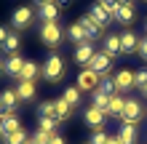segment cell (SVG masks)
Returning <instances> with one entry per match:
<instances>
[{"label": "cell", "mask_w": 147, "mask_h": 144, "mask_svg": "<svg viewBox=\"0 0 147 144\" xmlns=\"http://www.w3.org/2000/svg\"><path fill=\"white\" fill-rule=\"evenodd\" d=\"M67 75V67H64V59L59 54H51L46 59V64H43V78H46V83H59Z\"/></svg>", "instance_id": "1"}, {"label": "cell", "mask_w": 147, "mask_h": 144, "mask_svg": "<svg viewBox=\"0 0 147 144\" xmlns=\"http://www.w3.org/2000/svg\"><path fill=\"white\" fill-rule=\"evenodd\" d=\"M64 40V32L59 27V21H48V24H40V43L48 46V48H56L59 43Z\"/></svg>", "instance_id": "2"}, {"label": "cell", "mask_w": 147, "mask_h": 144, "mask_svg": "<svg viewBox=\"0 0 147 144\" xmlns=\"http://www.w3.org/2000/svg\"><path fill=\"white\" fill-rule=\"evenodd\" d=\"M32 21H35V11H32L30 5H19V8L11 13V24H13L16 32H19V29H27Z\"/></svg>", "instance_id": "3"}, {"label": "cell", "mask_w": 147, "mask_h": 144, "mask_svg": "<svg viewBox=\"0 0 147 144\" xmlns=\"http://www.w3.org/2000/svg\"><path fill=\"white\" fill-rule=\"evenodd\" d=\"M75 80H78V88H80V91H91V94H94V91L99 88V83H102V75H96L94 70H88V67H86V70L78 72Z\"/></svg>", "instance_id": "4"}, {"label": "cell", "mask_w": 147, "mask_h": 144, "mask_svg": "<svg viewBox=\"0 0 147 144\" xmlns=\"http://www.w3.org/2000/svg\"><path fill=\"white\" fill-rule=\"evenodd\" d=\"M144 117V107L139 99H126V109H123V117L120 123H139Z\"/></svg>", "instance_id": "5"}, {"label": "cell", "mask_w": 147, "mask_h": 144, "mask_svg": "<svg viewBox=\"0 0 147 144\" xmlns=\"http://www.w3.org/2000/svg\"><path fill=\"white\" fill-rule=\"evenodd\" d=\"M112 62H115V59H112L110 54L96 51V54H94V59H91V64H88V70H94L96 75H102V78H105V75H110V70H112Z\"/></svg>", "instance_id": "6"}, {"label": "cell", "mask_w": 147, "mask_h": 144, "mask_svg": "<svg viewBox=\"0 0 147 144\" xmlns=\"http://www.w3.org/2000/svg\"><path fill=\"white\" fill-rule=\"evenodd\" d=\"M83 120H86L88 128L102 131V125H105V120H107V112H102V109H96V107H88V109L83 112Z\"/></svg>", "instance_id": "7"}, {"label": "cell", "mask_w": 147, "mask_h": 144, "mask_svg": "<svg viewBox=\"0 0 147 144\" xmlns=\"http://www.w3.org/2000/svg\"><path fill=\"white\" fill-rule=\"evenodd\" d=\"M19 107V96H16V88H5L0 94V112L3 115H13V109Z\"/></svg>", "instance_id": "8"}, {"label": "cell", "mask_w": 147, "mask_h": 144, "mask_svg": "<svg viewBox=\"0 0 147 144\" xmlns=\"http://www.w3.org/2000/svg\"><path fill=\"white\" fill-rule=\"evenodd\" d=\"M115 86H118V94H126V91L136 88V75L131 70H120L115 72Z\"/></svg>", "instance_id": "9"}, {"label": "cell", "mask_w": 147, "mask_h": 144, "mask_svg": "<svg viewBox=\"0 0 147 144\" xmlns=\"http://www.w3.org/2000/svg\"><path fill=\"white\" fill-rule=\"evenodd\" d=\"M24 62H27V59H22L19 54L5 56V64H3L5 75H8V78H16V80H19V75H22V70H24Z\"/></svg>", "instance_id": "10"}, {"label": "cell", "mask_w": 147, "mask_h": 144, "mask_svg": "<svg viewBox=\"0 0 147 144\" xmlns=\"http://www.w3.org/2000/svg\"><path fill=\"white\" fill-rule=\"evenodd\" d=\"M78 21H80V27H83V32H86V40H88V43H91V40H96V38L102 35V32H105V29H102V27H99L96 21L91 19V13L80 16V19H78Z\"/></svg>", "instance_id": "11"}, {"label": "cell", "mask_w": 147, "mask_h": 144, "mask_svg": "<svg viewBox=\"0 0 147 144\" xmlns=\"http://www.w3.org/2000/svg\"><path fill=\"white\" fill-rule=\"evenodd\" d=\"M19 128H22V123H19V117H16V115H0V139L16 133Z\"/></svg>", "instance_id": "12"}, {"label": "cell", "mask_w": 147, "mask_h": 144, "mask_svg": "<svg viewBox=\"0 0 147 144\" xmlns=\"http://www.w3.org/2000/svg\"><path fill=\"white\" fill-rule=\"evenodd\" d=\"M94 54H96V51H94V46H91V43H80V46H75L72 59H75L80 67H83V64L88 67V64H91V59H94Z\"/></svg>", "instance_id": "13"}, {"label": "cell", "mask_w": 147, "mask_h": 144, "mask_svg": "<svg viewBox=\"0 0 147 144\" xmlns=\"http://www.w3.org/2000/svg\"><path fill=\"white\" fill-rule=\"evenodd\" d=\"M16 96H19V101H35V96H38L35 83H30V80H19V86H16Z\"/></svg>", "instance_id": "14"}, {"label": "cell", "mask_w": 147, "mask_h": 144, "mask_svg": "<svg viewBox=\"0 0 147 144\" xmlns=\"http://www.w3.org/2000/svg\"><path fill=\"white\" fill-rule=\"evenodd\" d=\"M88 13H91V19H94V21H96V24H99V27H102V29H105V27H107V24L112 21V13H110V11H107V8H105V5H102V3H96V5H94V8H91V11H88Z\"/></svg>", "instance_id": "15"}, {"label": "cell", "mask_w": 147, "mask_h": 144, "mask_svg": "<svg viewBox=\"0 0 147 144\" xmlns=\"http://www.w3.org/2000/svg\"><path fill=\"white\" fill-rule=\"evenodd\" d=\"M123 109H126V96H120V94H115V96H110V107H107V117H123Z\"/></svg>", "instance_id": "16"}, {"label": "cell", "mask_w": 147, "mask_h": 144, "mask_svg": "<svg viewBox=\"0 0 147 144\" xmlns=\"http://www.w3.org/2000/svg\"><path fill=\"white\" fill-rule=\"evenodd\" d=\"M139 40L131 29H126L123 35H120V46H123V54H136V48H139Z\"/></svg>", "instance_id": "17"}, {"label": "cell", "mask_w": 147, "mask_h": 144, "mask_svg": "<svg viewBox=\"0 0 147 144\" xmlns=\"http://www.w3.org/2000/svg\"><path fill=\"white\" fill-rule=\"evenodd\" d=\"M118 139L123 144H136V123H120Z\"/></svg>", "instance_id": "18"}, {"label": "cell", "mask_w": 147, "mask_h": 144, "mask_svg": "<svg viewBox=\"0 0 147 144\" xmlns=\"http://www.w3.org/2000/svg\"><path fill=\"white\" fill-rule=\"evenodd\" d=\"M134 19H136V8H134V3L120 5L118 11H115V21H120V24H131Z\"/></svg>", "instance_id": "19"}, {"label": "cell", "mask_w": 147, "mask_h": 144, "mask_svg": "<svg viewBox=\"0 0 147 144\" xmlns=\"http://www.w3.org/2000/svg\"><path fill=\"white\" fill-rule=\"evenodd\" d=\"M105 54H110L112 59L123 54V46H120V35H107V38H105Z\"/></svg>", "instance_id": "20"}, {"label": "cell", "mask_w": 147, "mask_h": 144, "mask_svg": "<svg viewBox=\"0 0 147 144\" xmlns=\"http://www.w3.org/2000/svg\"><path fill=\"white\" fill-rule=\"evenodd\" d=\"M38 13H40L43 24L56 21V19H59V5H56V3H46V5H40V8H38Z\"/></svg>", "instance_id": "21"}, {"label": "cell", "mask_w": 147, "mask_h": 144, "mask_svg": "<svg viewBox=\"0 0 147 144\" xmlns=\"http://www.w3.org/2000/svg\"><path fill=\"white\" fill-rule=\"evenodd\" d=\"M67 38H70L75 46H80V43H88V40H86V32H83V27H80V21H72L70 27H67Z\"/></svg>", "instance_id": "22"}, {"label": "cell", "mask_w": 147, "mask_h": 144, "mask_svg": "<svg viewBox=\"0 0 147 144\" xmlns=\"http://www.w3.org/2000/svg\"><path fill=\"white\" fill-rule=\"evenodd\" d=\"M38 75H43V70L35 64V62H24V70L19 75V80H30V83H35L38 80Z\"/></svg>", "instance_id": "23"}, {"label": "cell", "mask_w": 147, "mask_h": 144, "mask_svg": "<svg viewBox=\"0 0 147 144\" xmlns=\"http://www.w3.org/2000/svg\"><path fill=\"white\" fill-rule=\"evenodd\" d=\"M19 46H22V38H19V32H11V35L5 38V43L0 46V48H3L5 54L11 56V54H19Z\"/></svg>", "instance_id": "24"}, {"label": "cell", "mask_w": 147, "mask_h": 144, "mask_svg": "<svg viewBox=\"0 0 147 144\" xmlns=\"http://www.w3.org/2000/svg\"><path fill=\"white\" fill-rule=\"evenodd\" d=\"M54 115H56V120H67L72 115V107L64 99H54Z\"/></svg>", "instance_id": "25"}, {"label": "cell", "mask_w": 147, "mask_h": 144, "mask_svg": "<svg viewBox=\"0 0 147 144\" xmlns=\"http://www.w3.org/2000/svg\"><path fill=\"white\" fill-rule=\"evenodd\" d=\"M62 99H64L67 104H70V107L75 109L78 104H80V88H78V86H70V88H64V94H62Z\"/></svg>", "instance_id": "26"}, {"label": "cell", "mask_w": 147, "mask_h": 144, "mask_svg": "<svg viewBox=\"0 0 147 144\" xmlns=\"http://www.w3.org/2000/svg\"><path fill=\"white\" fill-rule=\"evenodd\" d=\"M99 91L102 94H107V96H115L118 94V86H115V75H105L99 83Z\"/></svg>", "instance_id": "27"}, {"label": "cell", "mask_w": 147, "mask_h": 144, "mask_svg": "<svg viewBox=\"0 0 147 144\" xmlns=\"http://www.w3.org/2000/svg\"><path fill=\"white\" fill-rule=\"evenodd\" d=\"M56 123H59V120H54V117H38V131L54 136V133H56Z\"/></svg>", "instance_id": "28"}, {"label": "cell", "mask_w": 147, "mask_h": 144, "mask_svg": "<svg viewBox=\"0 0 147 144\" xmlns=\"http://www.w3.org/2000/svg\"><path fill=\"white\" fill-rule=\"evenodd\" d=\"M91 107H96V109H102V112H107V107H110V96H107V94H102V91L96 88V91H94V96H91Z\"/></svg>", "instance_id": "29"}, {"label": "cell", "mask_w": 147, "mask_h": 144, "mask_svg": "<svg viewBox=\"0 0 147 144\" xmlns=\"http://www.w3.org/2000/svg\"><path fill=\"white\" fill-rule=\"evenodd\" d=\"M3 144H30V136H27V131L19 128L16 133H11V136H5Z\"/></svg>", "instance_id": "30"}, {"label": "cell", "mask_w": 147, "mask_h": 144, "mask_svg": "<svg viewBox=\"0 0 147 144\" xmlns=\"http://www.w3.org/2000/svg\"><path fill=\"white\" fill-rule=\"evenodd\" d=\"M38 117H54V120H56V115H54V99L38 104Z\"/></svg>", "instance_id": "31"}, {"label": "cell", "mask_w": 147, "mask_h": 144, "mask_svg": "<svg viewBox=\"0 0 147 144\" xmlns=\"http://www.w3.org/2000/svg\"><path fill=\"white\" fill-rule=\"evenodd\" d=\"M88 144H110V136H107L105 131H94L91 139H88Z\"/></svg>", "instance_id": "32"}, {"label": "cell", "mask_w": 147, "mask_h": 144, "mask_svg": "<svg viewBox=\"0 0 147 144\" xmlns=\"http://www.w3.org/2000/svg\"><path fill=\"white\" fill-rule=\"evenodd\" d=\"M99 3H102V5H105V8H107V11L112 13V19H115V11H118V8H120V3H118V0H99Z\"/></svg>", "instance_id": "33"}, {"label": "cell", "mask_w": 147, "mask_h": 144, "mask_svg": "<svg viewBox=\"0 0 147 144\" xmlns=\"http://www.w3.org/2000/svg\"><path fill=\"white\" fill-rule=\"evenodd\" d=\"M134 75H136V88L142 91L147 86V70H139V72H134Z\"/></svg>", "instance_id": "34"}, {"label": "cell", "mask_w": 147, "mask_h": 144, "mask_svg": "<svg viewBox=\"0 0 147 144\" xmlns=\"http://www.w3.org/2000/svg\"><path fill=\"white\" fill-rule=\"evenodd\" d=\"M136 54H139L142 62H147V38H142V40H139V48H136Z\"/></svg>", "instance_id": "35"}, {"label": "cell", "mask_w": 147, "mask_h": 144, "mask_svg": "<svg viewBox=\"0 0 147 144\" xmlns=\"http://www.w3.org/2000/svg\"><path fill=\"white\" fill-rule=\"evenodd\" d=\"M8 35H11V29H8V27H3V24H0V46L5 43V38H8Z\"/></svg>", "instance_id": "36"}, {"label": "cell", "mask_w": 147, "mask_h": 144, "mask_svg": "<svg viewBox=\"0 0 147 144\" xmlns=\"http://www.w3.org/2000/svg\"><path fill=\"white\" fill-rule=\"evenodd\" d=\"M48 144H67V141H64L62 136H59V133H54V136H51V141H48Z\"/></svg>", "instance_id": "37"}, {"label": "cell", "mask_w": 147, "mask_h": 144, "mask_svg": "<svg viewBox=\"0 0 147 144\" xmlns=\"http://www.w3.org/2000/svg\"><path fill=\"white\" fill-rule=\"evenodd\" d=\"M54 3H56L59 8H70V3H72V0H54Z\"/></svg>", "instance_id": "38"}, {"label": "cell", "mask_w": 147, "mask_h": 144, "mask_svg": "<svg viewBox=\"0 0 147 144\" xmlns=\"http://www.w3.org/2000/svg\"><path fill=\"white\" fill-rule=\"evenodd\" d=\"M46 3H54V0H35V5L40 8V5H46Z\"/></svg>", "instance_id": "39"}, {"label": "cell", "mask_w": 147, "mask_h": 144, "mask_svg": "<svg viewBox=\"0 0 147 144\" xmlns=\"http://www.w3.org/2000/svg\"><path fill=\"white\" fill-rule=\"evenodd\" d=\"M3 64H5V59H0V75H5V70H3Z\"/></svg>", "instance_id": "40"}, {"label": "cell", "mask_w": 147, "mask_h": 144, "mask_svg": "<svg viewBox=\"0 0 147 144\" xmlns=\"http://www.w3.org/2000/svg\"><path fill=\"white\" fill-rule=\"evenodd\" d=\"M118 3H120V5H128V3H131V0H118Z\"/></svg>", "instance_id": "41"}, {"label": "cell", "mask_w": 147, "mask_h": 144, "mask_svg": "<svg viewBox=\"0 0 147 144\" xmlns=\"http://www.w3.org/2000/svg\"><path fill=\"white\" fill-rule=\"evenodd\" d=\"M30 144H35V141H32V139H30Z\"/></svg>", "instance_id": "42"}, {"label": "cell", "mask_w": 147, "mask_h": 144, "mask_svg": "<svg viewBox=\"0 0 147 144\" xmlns=\"http://www.w3.org/2000/svg\"><path fill=\"white\" fill-rule=\"evenodd\" d=\"M144 32H147V24H144Z\"/></svg>", "instance_id": "43"}, {"label": "cell", "mask_w": 147, "mask_h": 144, "mask_svg": "<svg viewBox=\"0 0 147 144\" xmlns=\"http://www.w3.org/2000/svg\"><path fill=\"white\" fill-rule=\"evenodd\" d=\"M0 115H3V112H0Z\"/></svg>", "instance_id": "44"}, {"label": "cell", "mask_w": 147, "mask_h": 144, "mask_svg": "<svg viewBox=\"0 0 147 144\" xmlns=\"http://www.w3.org/2000/svg\"><path fill=\"white\" fill-rule=\"evenodd\" d=\"M144 3H147V0H144Z\"/></svg>", "instance_id": "45"}]
</instances>
